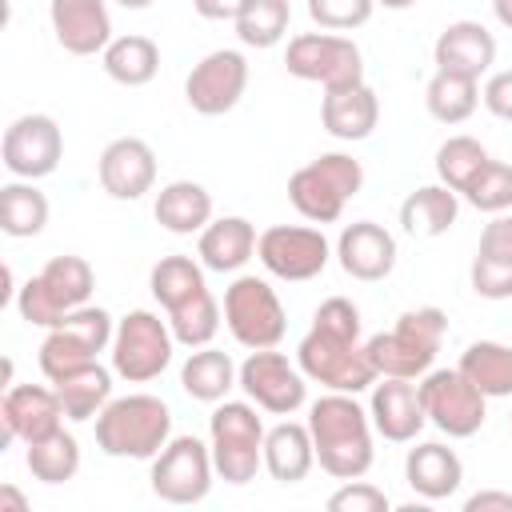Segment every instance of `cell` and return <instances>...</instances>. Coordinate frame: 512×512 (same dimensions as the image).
I'll use <instances>...</instances> for the list:
<instances>
[{"label":"cell","mask_w":512,"mask_h":512,"mask_svg":"<svg viewBox=\"0 0 512 512\" xmlns=\"http://www.w3.org/2000/svg\"><path fill=\"white\" fill-rule=\"evenodd\" d=\"M204 272H208V268H204L200 260H192V256H160V260L152 264L148 288H152L156 304L164 308V316L176 312V308H184V304L196 300L200 292H208Z\"/></svg>","instance_id":"cell-34"},{"label":"cell","mask_w":512,"mask_h":512,"mask_svg":"<svg viewBox=\"0 0 512 512\" xmlns=\"http://www.w3.org/2000/svg\"><path fill=\"white\" fill-rule=\"evenodd\" d=\"M64 404L52 384H12L4 388L0 400V424H4V444H36L48 440L52 432L64 428Z\"/></svg>","instance_id":"cell-18"},{"label":"cell","mask_w":512,"mask_h":512,"mask_svg":"<svg viewBox=\"0 0 512 512\" xmlns=\"http://www.w3.org/2000/svg\"><path fill=\"white\" fill-rule=\"evenodd\" d=\"M292 8L288 0H248L244 12L236 16V40L244 48H276L288 32Z\"/></svg>","instance_id":"cell-39"},{"label":"cell","mask_w":512,"mask_h":512,"mask_svg":"<svg viewBox=\"0 0 512 512\" xmlns=\"http://www.w3.org/2000/svg\"><path fill=\"white\" fill-rule=\"evenodd\" d=\"M240 392L272 416H292L308 404V376L276 348H256L240 364Z\"/></svg>","instance_id":"cell-15"},{"label":"cell","mask_w":512,"mask_h":512,"mask_svg":"<svg viewBox=\"0 0 512 512\" xmlns=\"http://www.w3.org/2000/svg\"><path fill=\"white\" fill-rule=\"evenodd\" d=\"M404 480L420 500H448L464 484V460L440 440H424L404 456Z\"/></svg>","instance_id":"cell-25"},{"label":"cell","mask_w":512,"mask_h":512,"mask_svg":"<svg viewBox=\"0 0 512 512\" xmlns=\"http://www.w3.org/2000/svg\"><path fill=\"white\" fill-rule=\"evenodd\" d=\"M100 64H104V72H108L112 84H120V88H144L160 72V48H156V40H148L140 32L112 36V44L100 52Z\"/></svg>","instance_id":"cell-33"},{"label":"cell","mask_w":512,"mask_h":512,"mask_svg":"<svg viewBox=\"0 0 512 512\" xmlns=\"http://www.w3.org/2000/svg\"><path fill=\"white\" fill-rule=\"evenodd\" d=\"M460 216V192L448 184H420L400 200V228L416 240H436L444 236Z\"/></svg>","instance_id":"cell-30"},{"label":"cell","mask_w":512,"mask_h":512,"mask_svg":"<svg viewBox=\"0 0 512 512\" xmlns=\"http://www.w3.org/2000/svg\"><path fill=\"white\" fill-rule=\"evenodd\" d=\"M488 400L512 396V348L500 340H472L456 364Z\"/></svg>","instance_id":"cell-35"},{"label":"cell","mask_w":512,"mask_h":512,"mask_svg":"<svg viewBox=\"0 0 512 512\" xmlns=\"http://www.w3.org/2000/svg\"><path fill=\"white\" fill-rule=\"evenodd\" d=\"M152 216L172 236H192V232L200 236L212 224V192L196 180H172L156 192Z\"/></svg>","instance_id":"cell-29"},{"label":"cell","mask_w":512,"mask_h":512,"mask_svg":"<svg viewBox=\"0 0 512 512\" xmlns=\"http://www.w3.org/2000/svg\"><path fill=\"white\" fill-rule=\"evenodd\" d=\"M392 500L384 496V488L368 484V480H344L332 496H328V512H388Z\"/></svg>","instance_id":"cell-44"},{"label":"cell","mask_w":512,"mask_h":512,"mask_svg":"<svg viewBox=\"0 0 512 512\" xmlns=\"http://www.w3.org/2000/svg\"><path fill=\"white\" fill-rule=\"evenodd\" d=\"M376 12V0H308V16L324 32H352L364 28Z\"/></svg>","instance_id":"cell-43"},{"label":"cell","mask_w":512,"mask_h":512,"mask_svg":"<svg viewBox=\"0 0 512 512\" xmlns=\"http://www.w3.org/2000/svg\"><path fill=\"white\" fill-rule=\"evenodd\" d=\"M220 304H216V296L212 292H200L196 300H188L184 308H176V312H168V328H172V336H176V344L180 348H204V344H212V336L220 332Z\"/></svg>","instance_id":"cell-41"},{"label":"cell","mask_w":512,"mask_h":512,"mask_svg":"<svg viewBox=\"0 0 512 512\" xmlns=\"http://www.w3.org/2000/svg\"><path fill=\"white\" fill-rule=\"evenodd\" d=\"M284 68H288V76L320 84L324 92L364 80V56H360L356 40L340 36V32H324V28L292 36L288 52H284Z\"/></svg>","instance_id":"cell-11"},{"label":"cell","mask_w":512,"mask_h":512,"mask_svg":"<svg viewBox=\"0 0 512 512\" xmlns=\"http://www.w3.org/2000/svg\"><path fill=\"white\" fill-rule=\"evenodd\" d=\"M320 124H324L328 136H336L344 144L368 140L376 132V124H380V100H376V92L364 80L348 84V88H336V92H324Z\"/></svg>","instance_id":"cell-26"},{"label":"cell","mask_w":512,"mask_h":512,"mask_svg":"<svg viewBox=\"0 0 512 512\" xmlns=\"http://www.w3.org/2000/svg\"><path fill=\"white\" fill-rule=\"evenodd\" d=\"M48 24L64 52L96 56L112 44L108 0H48Z\"/></svg>","instance_id":"cell-22"},{"label":"cell","mask_w":512,"mask_h":512,"mask_svg":"<svg viewBox=\"0 0 512 512\" xmlns=\"http://www.w3.org/2000/svg\"><path fill=\"white\" fill-rule=\"evenodd\" d=\"M420 400L428 424L448 440H468L488 420V396L460 368H428L420 376Z\"/></svg>","instance_id":"cell-12"},{"label":"cell","mask_w":512,"mask_h":512,"mask_svg":"<svg viewBox=\"0 0 512 512\" xmlns=\"http://www.w3.org/2000/svg\"><path fill=\"white\" fill-rule=\"evenodd\" d=\"M316 464V448H312V432L308 420H280L264 432V472L276 484H300Z\"/></svg>","instance_id":"cell-28"},{"label":"cell","mask_w":512,"mask_h":512,"mask_svg":"<svg viewBox=\"0 0 512 512\" xmlns=\"http://www.w3.org/2000/svg\"><path fill=\"white\" fill-rule=\"evenodd\" d=\"M24 464H28L32 480H40V484H68L80 472V440L60 428L48 440L28 444Z\"/></svg>","instance_id":"cell-38"},{"label":"cell","mask_w":512,"mask_h":512,"mask_svg":"<svg viewBox=\"0 0 512 512\" xmlns=\"http://www.w3.org/2000/svg\"><path fill=\"white\" fill-rule=\"evenodd\" d=\"M244 4L248 0H192L196 16H204V20H232V24L244 12Z\"/></svg>","instance_id":"cell-47"},{"label":"cell","mask_w":512,"mask_h":512,"mask_svg":"<svg viewBox=\"0 0 512 512\" xmlns=\"http://www.w3.org/2000/svg\"><path fill=\"white\" fill-rule=\"evenodd\" d=\"M360 308L348 296H328L312 312V328L296 344L300 372L320 384L324 392H368L380 372L368 360V348L360 340Z\"/></svg>","instance_id":"cell-1"},{"label":"cell","mask_w":512,"mask_h":512,"mask_svg":"<svg viewBox=\"0 0 512 512\" xmlns=\"http://www.w3.org/2000/svg\"><path fill=\"white\" fill-rule=\"evenodd\" d=\"M460 196H464L476 212H488V216L508 212V208H512V164L488 160V164L472 176V184H468Z\"/></svg>","instance_id":"cell-42"},{"label":"cell","mask_w":512,"mask_h":512,"mask_svg":"<svg viewBox=\"0 0 512 512\" xmlns=\"http://www.w3.org/2000/svg\"><path fill=\"white\" fill-rule=\"evenodd\" d=\"M116 4H120V8H128V12H140V8H148L152 0H116Z\"/></svg>","instance_id":"cell-51"},{"label":"cell","mask_w":512,"mask_h":512,"mask_svg":"<svg viewBox=\"0 0 512 512\" xmlns=\"http://www.w3.org/2000/svg\"><path fill=\"white\" fill-rule=\"evenodd\" d=\"M492 12H496V20H500V28L512 32V0H492Z\"/></svg>","instance_id":"cell-49"},{"label":"cell","mask_w":512,"mask_h":512,"mask_svg":"<svg viewBox=\"0 0 512 512\" xmlns=\"http://www.w3.org/2000/svg\"><path fill=\"white\" fill-rule=\"evenodd\" d=\"M4 508H12V512H28V500H24L12 484H4V488H0V512H4Z\"/></svg>","instance_id":"cell-48"},{"label":"cell","mask_w":512,"mask_h":512,"mask_svg":"<svg viewBox=\"0 0 512 512\" xmlns=\"http://www.w3.org/2000/svg\"><path fill=\"white\" fill-rule=\"evenodd\" d=\"M112 336H116L112 312L96 308V304H80L56 328H48V336L40 344V372L48 380H60V376L92 364L100 352H108Z\"/></svg>","instance_id":"cell-8"},{"label":"cell","mask_w":512,"mask_h":512,"mask_svg":"<svg viewBox=\"0 0 512 512\" xmlns=\"http://www.w3.org/2000/svg\"><path fill=\"white\" fill-rule=\"evenodd\" d=\"M488 148L476 140V136H448L440 148H436V180L448 184L452 192H464L472 184V176L488 164Z\"/></svg>","instance_id":"cell-40"},{"label":"cell","mask_w":512,"mask_h":512,"mask_svg":"<svg viewBox=\"0 0 512 512\" xmlns=\"http://www.w3.org/2000/svg\"><path fill=\"white\" fill-rule=\"evenodd\" d=\"M92 292L96 272L84 256H52L36 276L16 288V312L36 328H56L72 308L88 304Z\"/></svg>","instance_id":"cell-6"},{"label":"cell","mask_w":512,"mask_h":512,"mask_svg":"<svg viewBox=\"0 0 512 512\" xmlns=\"http://www.w3.org/2000/svg\"><path fill=\"white\" fill-rule=\"evenodd\" d=\"M180 388L200 404H220L228 400L232 388H240V364L212 344L192 348L188 360L180 364Z\"/></svg>","instance_id":"cell-31"},{"label":"cell","mask_w":512,"mask_h":512,"mask_svg":"<svg viewBox=\"0 0 512 512\" xmlns=\"http://www.w3.org/2000/svg\"><path fill=\"white\" fill-rule=\"evenodd\" d=\"M216 480V464H212V448L200 436H172L156 456H152V496L164 504H200L212 492Z\"/></svg>","instance_id":"cell-13"},{"label":"cell","mask_w":512,"mask_h":512,"mask_svg":"<svg viewBox=\"0 0 512 512\" xmlns=\"http://www.w3.org/2000/svg\"><path fill=\"white\" fill-rule=\"evenodd\" d=\"M376 4H380V8H388V12H408L416 0H376Z\"/></svg>","instance_id":"cell-50"},{"label":"cell","mask_w":512,"mask_h":512,"mask_svg":"<svg viewBox=\"0 0 512 512\" xmlns=\"http://www.w3.org/2000/svg\"><path fill=\"white\" fill-rule=\"evenodd\" d=\"M48 196L32 180H12L0 188V232L12 240H32L48 224Z\"/></svg>","instance_id":"cell-36"},{"label":"cell","mask_w":512,"mask_h":512,"mask_svg":"<svg viewBox=\"0 0 512 512\" xmlns=\"http://www.w3.org/2000/svg\"><path fill=\"white\" fill-rule=\"evenodd\" d=\"M264 420L252 400H220L208 416V448L216 476L232 488H244L264 468Z\"/></svg>","instance_id":"cell-5"},{"label":"cell","mask_w":512,"mask_h":512,"mask_svg":"<svg viewBox=\"0 0 512 512\" xmlns=\"http://www.w3.org/2000/svg\"><path fill=\"white\" fill-rule=\"evenodd\" d=\"M396 256H400L396 236H392L384 224H376V220L344 224V232H340V240H336V260H340V268H344L352 280H360V284H380V280H388L392 268H396Z\"/></svg>","instance_id":"cell-21"},{"label":"cell","mask_w":512,"mask_h":512,"mask_svg":"<svg viewBox=\"0 0 512 512\" xmlns=\"http://www.w3.org/2000/svg\"><path fill=\"white\" fill-rule=\"evenodd\" d=\"M96 176L112 200H140L156 184V152L140 136H116L104 144L96 160Z\"/></svg>","instance_id":"cell-19"},{"label":"cell","mask_w":512,"mask_h":512,"mask_svg":"<svg viewBox=\"0 0 512 512\" xmlns=\"http://www.w3.org/2000/svg\"><path fill=\"white\" fill-rule=\"evenodd\" d=\"M464 512H512V492H500V488L472 492L464 500Z\"/></svg>","instance_id":"cell-46"},{"label":"cell","mask_w":512,"mask_h":512,"mask_svg":"<svg viewBox=\"0 0 512 512\" xmlns=\"http://www.w3.org/2000/svg\"><path fill=\"white\" fill-rule=\"evenodd\" d=\"M368 416H372L376 436H384L388 444H412L420 428L428 424L420 384L400 380V376H380L368 396Z\"/></svg>","instance_id":"cell-20"},{"label":"cell","mask_w":512,"mask_h":512,"mask_svg":"<svg viewBox=\"0 0 512 512\" xmlns=\"http://www.w3.org/2000/svg\"><path fill=\"white\" fill-rule=\"evenodd\" d=\"M112 372L128 384H148L156 380L176 352V336L168 328V316L160 320L148 308H132L128 316L116 320V336H112Z\"/></svg>","instance_id":"cell-9"},{"label":"cell","mask_w":512,"mask_h":512,"mask_svg":"<svg viewBox=\"0 0 512 512\" xmlns=\"http://www.w3.org/2000/svg\"><path fill=\"white\" fill-rule=\"evenodd\" d=\"M256 224L244 216H212V224L196 240V256L208 272H240L256 256Z\"/></svg>","instance_id":"cell-27"},{"label":"cell","mask_w":512,"mask_h":512,"mask_svg":"<svg viewBox=\"0 0 512 512\" xmlns=\"http://www.w3.org/2000/svg\"><path fill=\"white\" fill-rule=\"evenodd\" d=\"M256 256H260L268 276L288 280V284H304V280H312L328 268L332 244L312 224H272V228L260 232Z\"/></svg>","instance_id":"cell-14"},{"label":"cell","mask_w":512,"mask_h":512,"mask_svg":"<svg viewBox=\"0 0 512 512\" xmlns=\"http://www.w3.org/2000/svg\"><path fill=\"white\" fill-rule=\"evenodd\" d=\"M468 280H472V292L484 300H508L512 296V216L500 212L484 224Z\"/></svg>","instance_id":"cell-24"},{"label":"cell","mask_w":512,"mask_h":512,"mask_svg":"<svg viewBox=\"0 0 512 512\" xmlns=\"http://www.w3.org/2000/svg\"><path fill=\"white\" fill-rule=\"evenodd\" d=\"M248 92V60L236 48H216L200 64H192L184 80V100L196 116H224Z\"/></svg>","instance_id":"cell-17"},{"label":"cell","mask_w":512,"mask_h":512,"mask_svg":"<svg viewBox=\"0 0 512 512\" xmlns=\"http://www.w3.org/2000/svg\"><path fill=\"white\" fill-rule=\"evenodd\" d=\"M432 60L440 72H460V76H488L496 64V36L480 20H452L432 44Z\"/></svg>","instance_id":"cell-23"},{"label":"cell","mask_w":512,"mask_h":512,"mask_svg":"<svg viewBox=\"0 0 512 512\" xmlns=\"http://www.w3.org/2000/svg\"><path fill=\"white\" fill-rule=\"evenodd\" d=\"M448 336V316L444 308L436 304H424V308H408L396 316V324L388 332H376L364 340L368 348V360L376 364L380 376H400V380H420L440 344Z\"/></svg>","instance_id":"cell-4"},{"label":"cell","mask_w":512,"mask_h":512,"mask_svg":"<svg viewBox=\"0 0 512 512\" xmlns=\"http://www.w3.org/2000/svg\"><path fill=\"white\" fill-rule=\"evenodd\" d=\"M364 188V164L352 152H320L288 176V200L308 224L340 220L344 204Z\"/></svg>","instance_id":"cell-7"},{"label":"cell","mask_w":512,"mask_h":512,"mask_svg":"<svg viewBox=\"0 0 512 512\" xmlns=\"http://www.w3.org/2000/svg\"><path fill=\"white\" fill-rule=\"evenodd\" d=\"M224 324H228L232 340L248 352L280 348V340L288 332L284 304L264 276H236L224 288Z\"/></svg>","instance_id":"cell-10"},{"label":"cell","mask_w":512,"mask_h":512,"mask_svg":"<svg viewBox=\"0 0 512 512\" xmlns=\"http://www.w3.org/2000/svg\"><path fill=\"white\" fill-rule=\"evenodd\" d=\"M172 440V408L152 392L112 396L96 416V448L112 460H152Z\"/></svg>","instance_id":"cell-3"},{"label":"cell","mask_w":512,"mask_h":512,"mask_svg":"<svg viewBox=\"0 0 512 512\" xmlns=\"http://www.w3.org/2000/svg\"><path fill=\"white\" fill-rule=\"evenodd\" d=\"M480 100H484V108H488L496 120L512 124V68L492 72V76L484 80V88H480Z\"/></svg>","instance_id":"cell-45"},{"label":"cell","mask_w":512,"mask_h":512,"mask_svg":"<svg viewBox=\"0 0 512 512\" xmlns=\"http://www.w3.org/2000/svg\"><path fill=\"white\" fill-rule=\"evenodd\" d=\"M508 428H512V412H508Z\"/></svg>","instance_id":"cell-52"},{"label":"cell","mask_w":512,"mask_h":512,"mask_svg":"<svg viewBox=\"0 0 512 512\" xmlns=\"http://www.w3.org/2000/svg\"><path fill=\"white\" fill-rule=\"evenodd\" d=\"M112 376H116L112 368H104L100 360H92V364L60 376V380H48V384L56 388V396L64 404V416L76 420V424H84V420H96L104 412V404L112 400Z\"/></svg>","instance_id":"cell-32"},{"label":"cell","mask_w":512,"mask_h":512,"mask_svg":"<svg viewBox=\"0 0 512 512\" xmlns=\"http://www.w3.org/2000/svg\"><path fill=\"white\" fill-rule=\"evenodd\" d=\"M308 432L316 448V464L332 480H360L368 476L376 448H372V416L352 392H324L308 404Z\"/></svg>","instance_id":"cell-2"},{"label":"cell","mask_w":512,"mask_h":512,"mask_svg":"<svg viewBox=\"0 0 512 512\" xmlns=\"http://www.w3.org/2000/svg\"><path fill=\"white\" fill-rule=\"evenodd\" d=\"M424 104H428V116L440 120V124H464L476 104H480V80L472 76H460V72H432L428 88H424Z\"/></svg>","instance_id":"cell-37"},{"label":"cell","mask_w":512,"mask_h":512,"mask_svg":"<svg viewBox=\"0 0 512 512\" xmlns=\"http://www.w3.org/2000/svg\"><path fill=\"white\" fill-rule=\"evenodd\" d=\"M0 160L16 180H44L64 160V132L48 112H24L4 128Z\"/></svg>","instance_id":"cell-16"}]
</instances>
